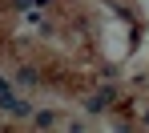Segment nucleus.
<instances>
[{
  "instance_id": "f257e3e1",
  "label": "nucleus",
  "mask_w": 149,
  "mask_h": 133,
  "mask_svg": "<svg viewBox=\"0 0 149 133\" xmlns=\"http://www.w3.org/2000/svg\"><path fill=\"white\" fill-rule=\"evenodd\" d=\"M0 105H4V113H8V117H20V121H24V117H32V105H28L24 97L4 93V97H0Z\"/></svg>"
},
{
  "instance_id": "f03ea898",
  "label": "nucleus",
  "mask_w": 149,
  "mask_h": 133,
  "mask_svg": "<svg viewBox=\"0 0 149 133\" xmlns=\"http://www.w3.org/2000/svg\"><path fill=\"white\" fill-rule=\"evenodd\" d=\"M32 125L36 129H52L56 125V113H32Z\"/></svg>"
},
{
  "instance_id": "7ed1b4c3",
  "label": "nucleus",
  "mask_w": 149,
  "mask_h": 133,
  "mask_svg": "<svg viewBox=\"0 0 149 133\" xmlns=\"http://www.w3.org/2000/svg\"><path fill=\"white\" fill-rule=\"evenodd\" d=\"M36 81H40V77H36V69H16V85H24V89H28V85H36Z\"/></svg>"
},
{
  "instance_id": "20e7f679",
  "label": "nucleus",
  "mask_w": 149,
  "mask_h": 133,
  "mask_svg": "<svg viewBox=\"0 0 149 133\" xmlns=\"http://www.w3.org/2000/svg\"><path fill=\"white\" fill-rule=\"evenodd\" d=\"M145 121H149V117H145Z\"/></svg>"
}]
</instances>
